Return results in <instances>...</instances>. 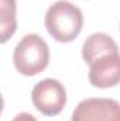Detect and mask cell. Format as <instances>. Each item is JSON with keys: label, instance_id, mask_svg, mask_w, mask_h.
I'll use <instances>...</instances> for the list:
<instances>
[{"label": "cell", "instance_id": "8992f818", "mask_svg": "<svg viewBox=\"0 0 120 121\" xmlns=\"http://www.w3.org/2000/svg\"><path fill=\"white\" fill-rule=\"evenodd\" d=\"M112 54H119V48L115 39L105 32H95L89 35L82 47V58L88 65Z\"/></svg>", "mask_w": 120, "mask_h": 121}, {"label": "cell", "instance_id": "ba28073f", "mask_svg": "<svg viewBox=\"0 0 120 121\" xmlns=\"http://www.w3.org/2000/svg\"><path fill=\"white\" fill-rule=\"evenodd\" d=\"M13 121H37V118L30 113H20L13 118Z\"/></svg>", "mask_w": 120, "mask_h": 121}, {"label": "cell", "instance_id": "3957f363", "mask_svg": "<svg viewBox=\"0 0 120 121\" xmlns=\"http://www.w3.org/2000/svg\"><path fill=\"white\" fill-rule=\"evenodd\" d=\"M34 107L45 116H57L65 107L66 91L57 79H44L38 82L31 91Z\"/></svg>", "mask_w": 120, "mask_h": 121}, {"label": "cell", "instance_id": "7a4b0ae2", "mask_svg": "<svg viewBox=\"0 0 120 121\" xmlns=\"http://www.w3.org/2000/svg\"><path fill=\"white\" fill-rule=\"evenodd\" d=\"M50 62L48 44L37 34H27L16 45L13 63L24 76H35L42 72Z\"/></svg>", "mask_w": 120, "mask_h": 121}, {"label": "cell", "instance_id": "9c48e42d", "mask_svg": "<svg viewBox=\"0 0 120 121\" xmlns=\"http://www.w3.org/2000/svg\"><path fill=\"white\" fill-rule=\"evenodd\" d=\"M3 107H4V100H3V96H1V93H0V114H1V111H3Z\"/></svg>", "mask_w": 120, "mask_h": 121}, {"label": "cell", "instance_id": "52a82bcc", "mask_svg": "<svg viewBox=\"0 0 120 121\" xmlns=\"http://www.w3.org/2000/svg\"><path fill=\"white\" fill-rule=\"evenodd\" d=\"M16 0H0V44L7 42L17 30Z\"/></svg>", "mask_w": 120, "mask_h": 121}, {"label": "cell", "instance_id": "5b68a950", "mask_svg": "<svg viewBox=\"0 0 120 121\" xmlns=\"http://www.w3.org/2000/svg\"><path fill=\"white\" fill-rule=\"evenodd\" d=\"M120 72V56L119 54L106 55L100 59H96L89 65V82L92 86L107 89L119 83Z\"/></svg>", "mask_w": 120, "mask_h": 121}, {"label": "cell", "instance_id": "277c9868", "mask_svg": "<svg viewBox=\"0 0 120 121\" xmlns=\"http://www.w3.org/2000/svg\"><path fill=\"white\" fill-rule=\"evenodd\" d=\"M71 121H120V104L106 97L85 99L75 107Z\"/></svg>", "mask_w": 120, "mask_h": 121}, {"label": "cell", "instance_id": "6da1fadb", "mask_svg": "<svg viewBox=\"0 0 120 121\" xmlns=\"http://www.w3.org/2000/svg\"><path fill=\"white\" fill-rule=\"evenodd\" d=\"M45 28L58 42L74 41L83 26V16L78 6L68 0H58L45 13Z\"/></svg>", "mask_w": 120, "mask_h": 121}]
</instances>
